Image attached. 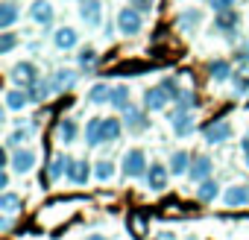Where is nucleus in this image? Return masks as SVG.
<instances>
[{"instance_id": "nucleus-31", "label": "nucleus", "mask_w": 249, "mask_h": 240, "mask_svg": "<svg viewBox=\"0 0 249 240\" xmlns=\"http://www.w3.org/2000/svg\"><path fill=\"white\" fill-rule=\"evenodd\" d=\"M15 44H18V38H15L9 30H3V41H0V53H9V50H15Z\"/></svg>"}, {"instance_id": "nucleus-25", "label": "nucleus", "mask_w": 249, "mask_h": 240, "mask_svg": "<svg viewBox=\"0 0 249 240\" xmlns=\"http://www.w3.org/2000/svg\"><path fill=\"white\" fill-rule=\"evenodd\" d=\"M234 27H237V12H231V9L217 12V30H223V33H234Z\"/></svg>"}, {"instance_id": "nucleus-8", "label": "nucleus", "mask_w": 249, "mask_h": 240, "mask_svg": "<svg viewBox=\"0 0 249 240\" xmlns=\"http://www.w3.org/2000/svg\"><path fill=\"white\" fill-rule=\"evenodd\" d=\"M53 44H56V50H73L79 44V35H76L73 27H59L53 33Z\"/></svg>"}, {"instance_id": "nucleus-6", "label": "nucleus", "mask_w": 249, "mask_h": 240, "mask_svg": "<svg viewBox=\"0 0 249 240\" xmlns=\"http://www.w3.org/2000/svg\"><path fill=\"white\" fill-rule=\"evenodd\" d=\"M167 103H170V94L164 91V85L147 88V94H144V105H147V111H161V108H167Z\"/></svg>"}, {"instance_id": "nucleus-12", "label": "nucleus", "mask_w": 249, "mask_h": 240, "mask_svg": "<svg viewBox=\"0 0 249 240\" xmlns=\"http://www.w3.org/2000/svg\"><path fill=\"white\" fill-rule=\"evenodd\" d=\"M36 167V153L33 150H15L12 153V170L15 173H30Z\"/></svg>"}, {"instance_id": "nucleus-22", "label": "nucleus", "mask_w": 249, "mask_h": 240, "mask_svg": "<svg viewBox=\"0 0 249 240\" xmlns=\"http://www.w3.org/2000/svg\"><path fill=\"white\" fill-rule=\"evenodd\" d=\"M120 132H123V123H120L117 117H103V135H106V141H117Z\"/></svg>"}, {"instance_id": "nucleus-28", "label": "nucleus", "mask_w": 249, "mask_h": 240, "mask_svg": "<svg viewBox=\"0 0 249 240\" xmlns=\"http://www.w3.org/2000/svg\"><path fill=\"white\" fill-rule=\"evenodd\" d=\"M73 82H76V70L62 68V70H56V73H53V85H56V88H71Z\"/></svg>"}, {"instance_id": "nucleus-10", "label": "nucleus", "mask_w": 249, "mask_h": 240, "mask_svg": "<svg viewBox=\"0 0 249 240\" xmlns=\"http://www.w3.org/2000/svg\"><path fill=\"white\" fill-rule=\"evenodd\" d=\"M147 188L150 190H164L167 188V167L164 164H150L147 167Z\"/></svg>"}, {"instance_id": "nucleus-16", "label": "nucleus", "mask_w": 249, "mask_h": 240, "mask_svg": "<svg viewBox=\"0 0 249 240\" xmlns=\"http://www.w3.org/2000/svg\"><path fill=\"white\" fill-rule=\"evenodd\" d=\"M30 18L36 24H50L53 21V6L47 3V0H36V3L30 6Z\"/></svg>"}, {"instance_id": "nucleus-41", "label": "nucleus", "mask_w": 249, "mask_h": 240, "mask_svg": "<svg viewBox=\"0 0 249 240\" xmlns=\"http://www.w3.org/2000/svg\"><path fill=\"white\" fill-rule=\"evenodd\" d=\"M243 161H246V167H249V153H246V155H243Z\"/></svg>"}, {"instance_id": "nucleus-17", "label": "nucleus", "mask_w": 249, "mask_h": 240, "mask_svg": "<svg viewBox=\"0 0 249 240\" xmlns=\"http://www.w3.org/2000/svg\"><path fill=\"white\" fill-rule=\"evenodd\" d=\"M179 30H185V33H191V30H196L199 24H202V12L199 9H185L182 15H179Z\"/></svg>"}, {"instance_id": "nucleus-20", "label": "nucleus", "mask_w": 249, "mask_h": 240, "mask_svg": "<svg viewBox=\"0 0 249 240\" xmlns=\"http://www.w3.org/2000/svg\"><path fill=\"white\" fill-rule=\"evenodd\" d=\"M68 167H71V158L65 153H56V158L50 161V179H65Z\"/></svg>"}, {"instance_id": "nucleus-39", "label": "nucleus", "mask_w": 249, "mask_h": 240, "mask_svg": "<svg viewBox=\"0 0 249 240\" xmlns=\"http://www.w3.org/2000/svg\"><path fill=\"white\" fill-rule=\"evenodd\" d=\"M0 188H3V190L9 188V173H6V170H3V173H0Z\"/></svg>"}, {"instance_id": "nucleus-14", "label": "nucleus", "mask_w": 249, "mask_h": 240, "mask_svg": "<svg viewBox=\"0 0 249 240\" xmlns=\"http://www.w3.org/2000/svg\"><path fill=\"white\" fill-rule=\"evenodd\" d=\"M103 141H106V135H103V117H91L88 126H85V144L88 147H100Z\"/></svg>"}, {"instance_id": "nucleus-7", "label": "nucleus", "mask_w": 249, "mask_h": 240, "mask_svg": "<svg viewBox=\"0 0 249 240\" xmlns=\"http://www.w3.org/2000/svg\"><path fill=\"white\" fill-rule=\"evenodd\" d=\"M79 18L88 27H100V21H103V3H100V0H82V3H79Z\"/></svg>"}, {"instance_id": "nucleus-2", "label": "nucleus", "mask_w": 249, "mask_h": 240, "mask_svg": "<svg viewBox=\"0 0 249 240\" xmlns=\"http://www.w3.org/2000/svg\"><path fill=\"white\" fill-rule=\"evenodd\" d=\"M9 79L18 85V88H33L38 82V68L33 62H18L12 70H9Z\"/></svg>"}, {"instance_id": "nucleus-29", "label": "nucleus", "mask_w": 249, "mask_h": 240, "mask_svg": "<svg viewBox=\"0 0 249 240\" xmlns=\"http://www.w3.org/2000/svg\"><path fill=\"white\" fill-rule=\"evenodd\" d=\"M114 176V164L108 161V158H100L97 164H94V179H100V182H108Z\"/></svg>"}, {"instance_id": "nucleus-19", "label": "nucleus", "mask_w": 249, "mask_h": 240, "mask_svg": "<svg viewBox=\"0 0 249 240\" xmlns=\"http://www.w3.org/2000/svg\"><path fill=\"white\" fill-rule=\"evenodd\" d=\"M217 193H220L217 179H205V182H199V185H196V199H199V202H211Z\"/></svg>"}, {"instance_id": "nucleus-1", "label": "nucleus", "mask_w": 249, "mask_h": 240, "mask_svg": "<svg viewBox=\"0 0 249 240\" xmlns=\"http://www.w3.org/2000/svg\"><path fill=\"white\" fill-rule=\"evenodd\" d=\"M141 27H144V21H141V12H138L135 6H123V9L117 12V30H120L123 35H138Z\"/></svg>"}, {"instance_id": "nucleus-30", "label": "nucleus", "mask_w": 249, "mask_h": 240, "mask_svg": "<svg viewBox=\"0 0 249 240\" xmlns=\"http://www.w3.org/2000/svg\"><path fill=\"white\" fill-rule=\"evenodd\" d=\"M59 141L62 144H73L76 141V123L73 120H62L59 123Z\"/></svg>"}, {"instance_id": "nucleus-26", "label": "nucleus", "mask_w": 249, "mask_h": 240, "mask_svg": "<svg viewBox=\"0 0 249 240\" xmlns=\"http://www.w3.org/2000/svg\"><path fill=\"white\" fill-rule=\"evenodd\" d=\"M191 170V161H188V153H173V158H170V173L173 176H182V173H188Z\"/></svg>"}, {"instance_id": "nucleus-23", "label": "nucleus", "mask_w": 249, "mask_h": 240, "mask_svg": "<svg viewBox=\"0 0 249 240\" xmlns=\"http://www.w3.org/2000/svg\"><path fill=\"white\" fill-rule=\"evenodd\" d=\"M208 73H211L214 82H226V79L231 76V65L223 62V59H220V62H211V65H208Z\"/></svg>"}, {"instance_id": "nucleus-37", "label": "nucleus", "mask_w": 249, "mask_h": 240, "mask_svg": "<svg viewBox=\"0 0 249 240\" xmlns=\"http://www.w3.org/2000/svg\"><path fill=\"white\" fill-rule=\"evenodd\" d=\"M246 91H249V73L237 79V94H246Z\"/></svg>"}, {"instance_id": "nucleus-21", "label": "nucleus", "mask_w": 249, "mask_h": 240, "mask_svg": "<svg viewBox=\"0 0 249 240\" xmlns=\"http://www.w3.org/2000/svg\"><path fill=\"white\" fill-rule=\"evenodd\" d=\"M123 117H126V129H144V123H147V117L135 108V105H126V108H123Z\"/></svg>"}, {"instance_id": "nucleus-34", "label": "nucleus", "mask_w": 249, "mask_h": 240, "mask_svg": "<svg viewBox=\"0 0 249 240\" xmlns=\"http://www.w3.org/2000/svg\"><path fill=\"white\" fill-rule=\"evenodd\" d=\"M27 138H30V132H27V129H18V132L9 138V147H18V144H21V141H27Z\"/></svg>"}, {"instance_id": "nucleus-5", "label": "nucleus", "mask_w": 249, "mask_h": 240, "mask_svg": "<svg viewBox=\"0 0 249 240\" xmlns=\"http://www.w3.org/2000/svg\"><path fill=\"white\" fill-rule=\"evenodd\" d=\"M229 135H231L229 120H214V123H208V126L202 129V138H205L208 144H223V141H229Z\"/></svg>"}, {"instance_id": "nucleus-27", "label": "nucleus", "mask_w": 249, "mask_h": 240, "mask_svg": "<svg viewBox=\"0 0 249 240\" xmlns=\"http://www.w3.org/2000/svg\"><path fill=\"white\" fill-rule=\"evenodd\" d=\"M15 21H18V6L15 3H3V6H0V27L9 30Z\"/></svg>"}, {"instance_id": "nucleus-35", "label": "nucleus", "mask_w": 249, "mask_h": 240, "mask_svg": "<svg viewBox=\"0 0 249 240\" xmlns=\"http://www.w3.org/2000/svg\"><path fill=\"white\" fill-rule=\"evenodd\" d=\"M153 3H156V0H132V6H135L138 12H150V9H153Z\"/></svg>"}, {"instance_id": "nucleus-38", "label": "nucleus", "mask_w": 249, "mask_h": 240, "mask_svg": "<svg viewBox=\"0 0 249 240\" xmlns=\"http://www.w3.org/2000/svg\"><path fill=\"white\" fill-rule=\"evenodd\" d=\"M240 153H243V155H246V153H249V132H246V135H243V138H240Z\"/></svg>"}, {"instance_id": "nucleus-32", "label": "nucleus", "mask_w": 249, "mask_h": 240, "mask_svg": "<svg viewBox=\"0 0 249 240\" xmlns=\"http://www.w3.org/2000/svg\"><path fill=\"white\" fill-rule=\"evenodd\" d=\"M0 202H3V205H0V208H3V214L18 211V196L15 193H3V199H0Z\"/></svg>"}, {"instance_id": "nucleus-15", "label": "nucleus", "mask_w": 249, "mask_h": 240, "mask_svg": "<svg viewBox=\"0 0 249 240\" xmlns=\"http://www.w3.org/2000/svg\"><path fill=\"white\" fill-rule=\"evenodd\" d=\"M27 103H30V91L12 88V91H6V94H3V105H6L9 111H21Z\"/></svg>"}, {"instance_id": "nucleus-3", "label": "nucleus", "mask_w": 249, "mask_h": 240, "mask_svg": "<svg viewBox=\"0 0 249 240\" xmlns=\"http://www.w3.org/2000/svg\"><path fill=\"white\" fill-rule=\"evenodd\" d=\"M120 170H123V176H126V179H135V176L147 173V158H144V153H141V150H129L126 155H123Z\"/></svg>"}, {"instance_id": "nucleus-11", "label": "nucleus", "mask_w": 249, "mask_h": 240, "mask_svg": "<svg viewBox=\"0 0 249 240\" xmlns=\"http://www.w3.org/2000/svg\"><path fill=\"white\" fill-rule=\"evenodd\" d=\"M223 202L229 208H240V205H249V188L246 185H231L226 193H223Z\"/></svg>"}, {"instance_id": "nucleus-33", "label": "nucleus", "mask_w": 249, "mask_h": 240, "mask_svg": "<svg viewBox=\"0 0 249 240\" xmlns=\"http://www.w3.org/2000/svg\"><path fill=\"white\" fill-rule=\"evenodd\" d=\"M94 62H97V53H94L91 47H85V50L79 53V65H82V68H94Z\"/></svg>"}, {"instance_id": "nucleus-9", "label": "nucleus", "mask_w": 249, "mask_h": 240, "mask_svg": "<svg viewBox=\"0 0 249 240\" xmlns=\"http://www.w3.org/2000/svg\"><path fill=\"white\" fill-rule=\"evenodd\" d=\"M211 170H214V161L208 158V155H196L194 161H191V179L194 182H205V179H211Z\"/></svg>"}, {"instance_id": "nucleus-24", "label": "nucleus", "mask_w": 249, "mask_h": 240, "mask_svg": "<svg viewBox=\"0 0 249 240\" xmlns=\"http://www.w3.org/2000/svg\"><path fill=\"white\" fill-rule=\"evenodd\" d=\"M111 105L120 108V111L129 105V85H114L111 88Z\"/></svg>"}, {"instance_id": "nucleus-40", "label": "nucleus", "mask_w": 249, "mask_h": 240, "mask_svg": "<svg viewBox=\"0 0 249 240\" xmlns=\"http://www.w3.org/2000/svg\"><path fill=\"white\" fill-rule=\"evenodd\" d=\"M88 240H106V237H103V234H91Z\"/></svg>"}, {"instance_id": "nucleus-4", "label": "nucleus", "mask_w": 249, "mask_h": 240, "mask_svg": "<svg viewBox=\"0 0 249 240\" xmlns=\"http://www.w3.org/2000/svg\"><path fill=\"white\" fill-rule=\"evenodd\" d=\"M170 126H173V132H176L179 138H188V135L194 132V117H191V111L176 105V111L170 114Z\"/></svg>"}, {"instance_id": "nucleus-36", "label": "nucleus", "mask_w": 249, "mask_h": 240, "mask_svg": "<svg viewBox=\"0 0 249 240\" xmlns=\"http://www.w3.org/2000/svg\"><path fill=\"white\" fill-rule=\"evenodd\" d=\"M231 3H234V0H211V6H214L217 12H226V9H231Z\"/></svg>"}, {"instance_id": "nucleus-13", "label": "nucleus", "mask_w": 249, "mask_h": 240, "mask_svg": "<svg viewBox=\"0 0 249 240\" xmlns=\"http://www.w3.org/2000/svg\"><path fill=\"white\" fill-rule=\"evenodd\" d=\"M68 182H73V185H85L88 179H91V167H88V161L85 158H79V161H71V167H68V176H65Z\"/></svg>"}, {"instance_id": "nucleus-18", "label": "nucleus", "mask_w": 249, "mask_h": 240, "mask_svg": "<svg viewBox=\"0 0 249 240\" xmlns=\"http://www.w3.org/2000/svg\"><path fill=\"white\" fill-rule=\"evenodd\" d=\"M111 88L114 85H106V82H97L91 91H88V100L94 105H103V103H111Z\"/></svg>"}]
</instances>
